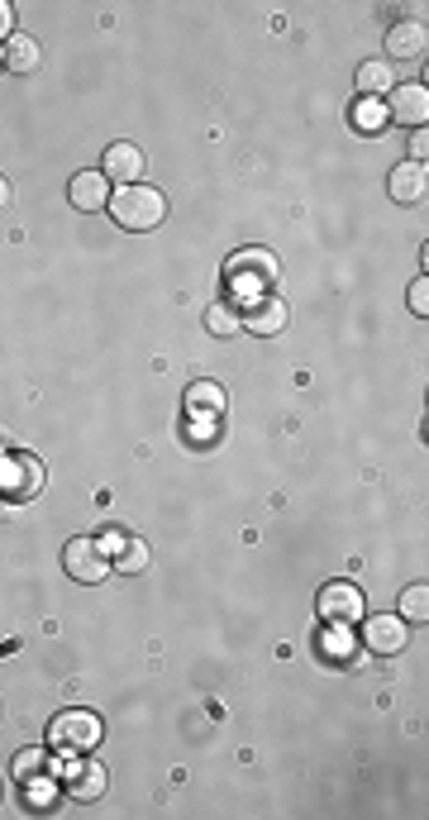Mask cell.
Instances as JSON below:
<instances>
[{
  "mask_svg": "<svg viewBox=\"0 0 429 820\" xmlns=\"http://www.w3.org/2000/svg\"><path fill=\"white\" fill-rule=\"evenodd\" d=\"M110 215H115V225L120 229H158L163 219H167V197L158 187H143V181H134V187H120L110 197Z\"/></svg>",
  "mask_w": 429,
  "mask_h": 820,
  "instance_id": "obj_1",
  "label": "cell"
},
{
  "mask_svg": "<svg viewBox=\"0 0 429 820\" xmlns=\"http://www.w3.org/2000/svg\"><path fill=\"white\" fill-rule=\"evenodd\" d=\"M277 277H282V263H277V253H267V249H243V253H234L225 268V282H229V292H239V301H253V296L272 292Z\"/></svg>",
  "mask_w": 429,
  "mask_h": 820,
  "instance_id": "obj_2",
  "label": "cell"
},
{
  "mask_svg": "<svg viewBox=\"0 0 429 820\" xmlns=\"http://www.w3.org/2000/svg\"><path fill=\"white\" fill-rule=\"evenodd\" d=\"M100 715L96 711H62L48 721V749H58V753H91L100 745Z\"/></svg>",
  "mask_w": 429,
  "mask_h": 820,
  "instance_id": "obj_3",
  "label": "cell"
},
{
  "mask_svg": "<svg viewBox=\"0 0 429 820\" xmlns=\"http://www.w3.org/2000/svg\"><path fill=\"white\" fill-rule=\"evenodd\" d=\"M44 482H48V473L34 453H0V497L34 501L38 491H44Z\"/></svg>",
  "mask_w": 429,
  "mask_h": 820,
  "instance_id": "obj_4",
  "label": "cell"
},
{
  "mask_svg": "<svg viewBox=\"0 0 429 820\" xmlns=\"http://www.w3.org/2000/svg\"><path fill=\"white\" fill-rule=\"evenodd\" d=\"M62 568H68V578L82 582V587H96V582L110 578V558L100 549V539H86V535H76L68 549H62Z\"/></svg>",
  "mask_w": 429,
  "mask_h": 820,
  "instance_id": "obj_5",
  "label": "cell"
},
{
  "mask_svg": "<svg viewBox=\"0 0 429 820\" xmlns=\"http://www.w3.org/2000/svg\"><path fill=\"white\" fill-rule=\"evenodd\" d=\"M62 792L76 801H96L106 792V763L91 759V753H68V763H62Z\"/></svg>",
  "mask_w": 429,
  "mask_h": 820,
  "instance_id": "obj_6",
  "label": "cell"
},
{
  "mask_svg": "<svg viewBox=\"0 0 429 820\" xmlns=\"http://www.w3.org/2000/svg\"><path fill=\"white\" fill-rule=\"evenodd\" d=\"M320 616L330 625H354L368 616V596L358 582H324L320 587Z\"/></svg>",
  "mask_w": 429,
  "mask_h": 820,
  "instance_id": "obj_7",
  "label": "cell"
},
{
  "mask_svg": "<svg viewBox=\"0 0 429 820\" xmlns=\"http://www.w3.org/2000/svg\"><path fill=\"white\" fill-rule=\"evenodd\" d=\"M286 320H291V310H286V301H282V296H272V292L253 296V301H243V310H239V330L258 334V340H272V334H282Z\"/></svg>",
  "mask_w": 429,
  "mask_h": 820,
  "instance_id": "obj_8",
  "label": "cell"
},
{
  "mask_svg": "<svg viewBox=\"0 0 429 820\" xmlns=\"http://www.w3.org/2000/svg\"><path fill=\"white\" fill-rule=\"evenodd\" d=\"M386 120H396L406 129H425V120H429V86L425 82H396L392 86V106H386Z\"/></svg>",
  "mask_w": 429,
  "mask_h": 820,
  "instance_id": "obj_9",
  "label": "cell"
},
{
  "mask_svg": "<svg viewBox=\"0 0 429 820\" xmlns=\"http://www.w3.org/2000/svg\"><path fill=\"white\" fill-rule=\"evenodd\" d=\"M143 167H148V158H143L139 143L120 139V143H110L106 158H100V177H106V181H120V187H134V181L143 177Z\"/></svg>",
  "mask_w": 429,
  "mask_h": 820,
  "instance_id": "obj_10",
  "label": "cell"
},
{
  "mask_svg": "<svg viewBox=\"0 0 429 820\" xmlns=\"http://www.w3.org/2000/svg\"><path fill=\"white\" fill-rule=\"evenodd\" d=\"M362 644L382 658L401 654V649H406V620L401 616H368V625H362Z\"/></svg>",
  "mask_w": 429,
  "mask_h": 820,
  "instance_id": "obj_11",
  "label": "cell"
},
{
  "mask_svg": "<svg viewBox=\"0 0 429 820\" xmlns=\"http://www.w3.org/2000/svg\"><path fill=\"white\" fill-rule=\"evenodd\" d=\"M187 411H191V420H211L215 425L219 415L229 411V392L219 382H205V377H201V382L187 387Z\"/></svg>",
  "mask_w": 429,
  "mask_h": 820,
  "instance_id": "obj_12",
  "label": "cell"
},
{
  "mask_svg": "<svg viewBox=\"0 0 429 820\" xmlns=\"http://www.w3.org/2000/svg\"><path fill=\"white\" fill-rule=\"evenodd\" d=\"M68 201L76 205V211H106V205H110V181L100 173H76L68 181Z\"/></svg>",
  "mask_w": 429,
  "mask_h": 820,
  "instance_id": "obj_13",
  "label": "cell"
},
{
  "mask_svg": "<svg viewBox=\"0 0 429 820\" xmlns=\"http://www.w3.org/2000/svg\"><path fill=\"white\" fill-rule=\"evenodd\" d=\"M386 191H392V201H401V205H420L425 201V163H401V167H392V177H386Z\"/></svg>",
  "mask_w": 429,
  "mask_h": 820,
  "instance_id": "obj_14",
  "label": "cell"
},
{
  "mask_svg": "<svg viewBox=\"0 0 429 820\" xmlns=\"http://www.w3.org/2000/svg\"><path fill=\"white\" fill-rule=\"evenodd\" d=\"M425 24L420 20H401V24H392L386 29V54L392 58H406V62H415V58H425Z\"/></svg>",
  "mask_w": 429,
  "mask_h": 820,
  "instance_id": "obj_15",
  "label": "cell"
},
{
  "mask_svg": "<svg viewBox=\"0 0 429 820\" xmlns=\"http://www.w3.org/2000/svg\"><path fill=\"white\" fill-rule=\"evenodd\" d=\"M38 62H44V48H38V38L10 34V44H5V72L29 76V72H38Z\"/></svg>",
  "mask_w": 429,
  "mask_h": 820,
  "instance_id": "obj_16",
  "label": "cell"
},
{
  "mask_svg": "<svg viewBox=\"0 0 429 820\" xmlns=\"http://www.w3.org/2000/svg\"><path fill=\"white\" fill-rule=\"evenodd\" d=\"M110 568L115 572H129V578L143 572V568H148V539L124 535V530H120V544H115V554H110Z\"/></svg>",
  "mask_w": 429,
  "mask_h": 820,
  "instance_id": "obj_17",
  "label": "cell"
},
{
  "mask_svg": "<svg viewBox=\"0 0 429 820\" xmlns=\"http://www.w3.org/2000/svg\"><path fill=\"white\" fill-rule=\"evenodd\" d=\"M396 86V72L386 68L382 58H372V62H362L358 68V96H368V100H382L386 91Z\"/></svg>",
  "mask_w": 429,
  "mask_h": 820,
  "instance_id": "obj_18",
  "label": "cell"
},
{
  "mask_svg": "<svg viewBox=\"0 0 429 820\" xmlns=\"http://www.w3.org/2000/svg\"><path fill=\"white\" fill-rule=\"evenodd\" d=\"M320 654L330 658V663H348L358 654V640L348 634V625H330V630L320 634Z\"/></svg>",
  "mask_w": 429,
  "mask_h": 820,
  "instance_id": "obj_19",
  "label": "cell"
},
{
  "mask_svg": "<svg viewBox=\"0 0 429 820\" xmlns=\"http://www.w3.org/2000/svg\"><path fill=\"white\" fill-rule=\"evenodd\" d=\"M205 330H211L215 340H229V334H239V310H234V301H215L211 310H205Z\"/></svg>",
  "mask_w": 429,
  "mask_h": 820,
  "instance_id": "obj_20",
  "label": "cell"
},
{
  "mask_svg": "<svg viewBox=\"0 0 429 820\" xmlns=\"http://www.w3.org/2000/svg\"><path fill=\"white\" fill-rule=\"evenodd\" d=\"M24 801L34 806V811H48V806L58 801V783L48 773H38V777H29V783H24Z\"/></svg>",
  "mask_w": 429,
  "mask_h": 820,
  "instance_id": "obj_21",
  "label": "cell"
},
{
  "mask_svg": "<svg viewBox=\"0 0 429 820\" xmlns=\"http://www.w3.org/2000/svg\"><path fill=\"white\" fill-rule=\"evenodd\" d=\"M401 620H429V587L425 582H415V587L401 592Z\"/></svg>",
  "mask_w": 429,
  "mask_h": 820,
  "instance_id": "obj_22",
  "label": "cell"
},
{
  "mask_svg": "<svg viewBox=\"0 0 429 820\" xmlns=\"http://www.w3.org/2000/svg\"><path fill=\"white\" fill-rule=\"evenodd\" d=\"M48 753L44 749H20L15 753V783H29V777H38V773H48Z\"/></svg>",
  "mask_w": 429,
  "mask_h": 820,
  "instance_id": "obj_23",
  "label": "cell"
},
{
  "mask_svg": "<svg viewBox=\"0 0 429 820\" xmlns=\"http://www.w3.org/2000/svg\"><path fill=\"white\" fill-rule=\"evenodd\" d=\"M354 124L368 129V134H372V129H382V124H386V106H382V100H368V96H362L358 110H354Z\"/></svg>",
  "mask_w": 429,
  "mask_h": 820,
  "instance_id": "obj_24",
  "label": "cell"
},
{
  "mask_svg": "<svg viewBox=\"0 0 429 820\" xmlns=\"http://www.w3.org/2000/svg\"><path fill=\"white\" fill-rule=\"evenodd\" d=\"M410 310H415V316H429V277H420V282H415L410 286Z\"/></svg>",
  "mask_w": 429,
  "mask_h": 820,
  "instance_id": "obj_25",
  "label": "cell"
},
{
  "mask_svg": "<svg viewBox=\"0 0 429 820\" xmlns=\"http://www.w3.org/2000/svg\"><path fill=\"white\" fill-rule=\"evenodd\" d=\"M10 34H15V5H10V0H0V38L10 44Z\"/></svg>",
  "mask_w": 429,
  "mask_h": 820,
  "instance_id": "obj_26",
  "label": "cell"
},
{
  "mask_svg": "<svg viewBox=\"0 0 429 820\" xmlns=\"http://www.w3.org/2000/svg\"><path fill=\"white\" fill-rule=\"evenodd\" d=\"M425 153H429V134H425V129H415V134H410V163H425Z\"/></svg>",
  "mask_w": 429,
  "mask_h": 820,
  "instance_id": "obj_27",
  "label": "cell"
},
{
  "mask_svg": "<svg viewBox=\"0 0 429 820\" xmlns=\"http://www.w3.org/2000/svg\"><path fill=\"white\" fill-rule=\"evenodd\" d=\"M10 201H15V187H10V177H0V211H5Z\"/></svg>",
  "mask_w": 429,
  "mask_h": 820,
  "instance_id": "obj_28",
  "label": "cell"
},
{
  "mask_svg": "<svg viewBox=\"0 0 429 820\" xmlns=\"http://www.w3.org/2000/svg\"><path fill=\"white\" fill-rule=\"evenodd\" d=\"M0 68H5V54H0Z\"/></svg>",
  "mask_w": 429,
  "mask_h": 820,
  "instance_id": "obj_29",
  "label": "cell"
}]
</instances>
